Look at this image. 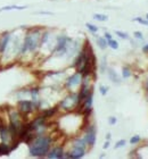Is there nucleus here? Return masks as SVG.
I'll use <instances>...</instances> for the list:
<instances>
[{
	"instance_id": "nucleus-5",
	"label": "nucleus",
	"mask_w": 148,
	"mask_h": 159,
	"mask_svg": "<svg viewBox=\"0 0 148 159\" xmlns=\"http://www.w3.org/2000/svg\"><path fill=\"white\" fill-rule=\"evenodd\" d=\"M84 154H86V148L80 145H73V150L71 152H66V154H64V158L79 159L82 158Z\"/></svg>"
},
{
	"instance_id": "nucleus-22",
	"label": "nucleus",
	"mask_w": 148,
	"mask_h": 159,
	"mask_svg": "<svg viewBox=\"0 0 148 159\" xmlns=\"http://www.w3.org/2000/svg\"><path fill=\"white\" fill-rule=\"evenodd\" d=\"M125 144V140H120L116 142L115 144V149H117V148H121V147H123V145Z\"/></svg>"
},
{
	"instance_id": "nucleus-28",
	"label": "nucleus",
	"mask_w": 148,
	"mask_h": 159,
	"mask_svg": "<svg viewBox=\"0 0 148 159\" xmlns=\"http://www.w3.org/2000/svg\"><path fill=\"white\" fill-rule=\"evenodd\" d=\"M108 147H109V141H106V142H105V144H104V147H103V148H104V149H107Z\"/></svg>"
},
{
	"instance_id": "nucleus-24",
	"label": "nucleus",
	"mask_w": 148,
	"mask_h": 159,
	"mask_svg": "<svg viewBox=\"0 0 148 159\" xmlns=\"http://www.w3.org/2000/svg\"><path fill=\"white\" fill-rule=\"evenodd\" d=\"M134 37H137V39H143V33L139 32V31H136L134 32Z\"/></svg>"
},
{
	"instance_id": "nucleus-29",
	"label": "nucleus",
	"mask_w": 148,
	"mask_h": 159,
	"mask_svg": "<svg viewBox=\"0 0 148 159\" xmlns=\"http://www.w3.org/2000/svg\"><path fill=\"white\" fill-rule=\"evenodd\" d=\"M106 139H107V140H109V139H111V134H109V133H108V134L106 135Z\"/></svg>"
},
{
	"instance_id": "nucleus-30",
	"label": "nucleus",
	"mask_w": 148,
	"mask_h": 159,
	"mask_svg": "<svg viewBox=\"0 0 148 159\" xmlns=\"http://www.w3.org/2000/svg\"><path fill=\"white\" fill-rule=\"evenodd\" d=\"M146 18H147V19H148V13H147V15H146Z\"/></svg>"
},
{
	"instance_id": "nucleus-2",
	"label": "nucleus",
	"mask_w": 148,
	"mask_h": 159,
	"mask_svg": "<svg viewBox=\"0 0 148 159\" xmlns=\"http://www.w3.org/2000/svg\"><path fill=\"white\" fill-rule=\"evenodd\" d=\"M40 40H41V35L39 33V30L38 28L31 30L29 33H26V35L24 37V41L19 49V54L24 55L28 51L34 52L37 50V48L40 46Z\"/></svg>"
},
{
	"instance_id": "nucleus-17",
	"label": "nucleus",
	"mask_w": 148,
	"mask_h": 159,
	"mask_svg": "<svg viewBox=\"0 0 148 159\" xmlns=\"http://www.w3.org/2000/svg\"><path fill=\"white\" fill-rule=\"evenodd\" d=\"M93 18L97 19V21H100V22H105V21H107V19H108V17H107L106 15L95 14V15H93Z\"/></svg>"
},
{
	"instance_id": "nucleus-19",
	"label": "nucleus",
	"mask_w": 148,
	"mask_h": 159,
	"mask_svg": "<svg viewBox=\"0 0 148 159\" xmlns=\"http://www.w3.org/2000/svg\"><path fill=\"white\" fill-rule=\"evenodd\" d=\"M140 140H141V138L139 135H134V136H132L131 139H130V143L131 144H137L138 142H140Z\"/></svg>"
},
{
	"instance_id": "nucleus-27",
	"label": "nucleus",
	"mask_w": 148,
	"mask_h": 159,
	"mask_svg": "<svg viewBox=\"0 0 148 159\" xmlns=\"http://www.w3.org/2000/svg\"><path fill=\"white\" fill-rule=\"evenodd\" d=\"M143 51L145 52V54H148V44H146V46L143 48Z\"/></svg>"
},
{
	"instance_id": "nucleus-16",
	"label": "nucleus",
	"mask_w": 148,
	"mask_h": 159,
	"mask_svg": "<svg viewBox=\"0 0 148 159\" xmlns=\"http://www.w3.org/2000/svg\"><path fill=\"white\" fill-rule=\"evenodd\" d=\"M122 76L124 77V79H128V77H130L131 76V70H130L129 67H123L122 68Z\"/></svg>"
},
{
	"instance_id": "nucleus-3",
	"label": "nucleus",
	"mask_w": 148,
	"mask_h": 159,
	"mask_svg": "<svg viewBox=\"0 0 148 159\" xmlns=\"http://www.w3.org/2000/svg\"><path fill=\"white\" fill-rule=\"evenodd\" d=\"M34 103L31 100H19L17 103V110L23 115H28L34 110Z\"/></svg>"
},
{
	"instance_id": "nucleus-4",
	"label": "nucleus",
	"mask_w": 148,
	"mask_h": 159,
	"mask_svg": "<svg viewBox=\"0 0 148 159\" xmlns=\"http://www.w3.org/2000/svg\"><path fill=\"white\" fill-rule=\"evenodd\" d=\"M89 147H92L96 142V127L95 125H88L86 128V135L83 138Z\"/></svg>"
},
{
	"instance_id": "nucleus-6",
	"label": "nucleus",
	"mask_w": 148,
	"mask_h": 159,
	"mask_svg": "<svg viewBox=\"0 0 148 159\" xmlns=\"http://www.w3.org/2000/svg\"><path fill=\"white\" fill-rule=\"evenodd\" d=\"M64 149L63 147H54L52 149H49L47 154V158H64Z\"/></svg>"
},
{
	"instance_id": "nucleus-11",
	"label": "nucleus",
	"mask_w": 148,
	"mask_h": 159,
	"mask_svg": "<svg viewBox=\"0 0 148 159\" xmlns=\"http://www.w3.org/2000/svg\"><path fill=\"white\" fill-rule=\"evenodd\" d=\"M57 112H58V107L49 108V109H47V110H45V112H42V116H43L47 119V118H50V117L54 116V115H55Z\"/></svg>"
},
{
	"instance_id": "nucleus-15",
	"label": "nucleus",
	"mask_w": 148,
	"mask_h": 159,
	"mask_svg": "<svg viewBox=\"0 0 148 159\" xmlns=\"http://www.w3.org/2000/svg\"><path fill=\"white\" fill-rule=\"evenodd\" d=\"M107 46H108V47H111L112 49L116 50V49L119 48V43H117V41H115V40L111 39V40H107Z\"/></svg>"
},
{
	"instance_id": "nucleus-9",
	"label": "nucleus",
	"mask_w": 148,
	"mask_h": 159,
	"mask_svg": "<svg viewBox=\"0 0 148 159\" xmlns=\"http://www.w3.org/2000/svg\"><path fill=\"white\" fill-rule=\"evenodd\" d=\"M84 60H86V51H84V49H83V50L79 54V56H78V58L75 59V61H74V67L79 70L80 68L82 67V65L84 64Z\"/></svg>"
},
{
	"instance_id": "nucleus-14",
	"label": "nucleus",
	"mask_w": 148,
	"mask_h": 159,
	"mask_svg": "<svg viewBox=\"0 0 148 159\" xmlns=\"http://www.w3.org/2000/svg\"><path fill=\"white\" fill-rule=\"evenodd\" d=\"M97 43H98V46L100 47V49H106L107 48V40L105 37H98Z\"/></svg>"
},
{
	"instance_id": "nucleus-1",
	"label": "nucleus",
	"mask_w": 148,
	"mask_h": 159,
	"mask_svg": "<svg viewBox=\"0 0 148 159\" xmlns=\"http://www.w3.org/2000/svg\"><path fill=\"white\" fill-rule=\"evenodd\" d=\"M51 143H52V139L49 135H43V134H39L35 135V138L31 141L30 143V156L31 157H38V158H42L46 157L48 151L50 149Z\"/></svg>"
},
{
	"instance_id": "nucleus-8",
	"label": "nucleus",
	"mask_w": 148,
	"mask_h": 159,
	"mask_svg": "<svg viewBox=\"0 0 148 159\" xmlns=\"http://www.w3.org/2000/svg\"><path fill=\"white\" fill-rule=\"evenodd\" d=\"M10 40V33L6 32L2 34V39L0 40V55H5L6 50L8 48V43Z\"/></svg>"
},
{
	"instance_id": "nucleus-12",
	"label": "nucleus",
	"mask_w": 148,
	"mask_h": 159,
	"mask_svg": "<svg viewBox=\"0 0 148 159\" xmlns=\"http://www.w3.org/2000/svg\"><path fill=\"white\" fill-rule=\"evenodd\" d=\"M107 72H108V77L111 79L112 82H114V83H120V79H119V76H117V74H116L114 70H112V68H108Z\"/></svg>"
},
{
	"instance_id": "nucleus-18",
	"label": "nucleus",
	"mask_w": 148,
	"mask_h": 159,
	"mask_svg": "<svg viewBox=\"0 0 148 159\" xmlns=\"http://www.w3.org/2000/svg\"><path fill=\"white\" fill-rule=\"evenodd\" d=\"M86 26L88 28V30L90 31V32H92V33H97L98 32V28L96 26V25H92V24H90V23H87L86 24Z\"/></svg>"
},
{
	"instance_id": "nucleus-23",
	"label": "nucleus",
	"mask_w": 148,
	"mask_h": 159,
	"mask_svg": "<svg viewBox=\"0 0 148 159\" xmlns=\"http://www.w3.org/2000/svg\"><path fill=\"white\" fill-rule=\"evenodd\" d=\"M133 21H137L140 24H143V25H148V19H143V18H134Z\"/></svg>"
},
{
	"instance_id": "nucleus-25",
	"label": "nucleus",
	"mask_w": 148,
	"mask_h": 159,
	"mask_svg": "<svg viewBox=\"0 0 148 159\" xmlns=\"http://www.w3.org/2000/svg\"><path fill=\"white\" fill-rule=\"evenodd\" d=\"M108 122H109V124H111V125H114V124H116V118H115V117H109Z\"/></svg>"
},
{
	"instance_id": "nucleus-7",
	"label": "nucleus",
	"mask_w": 148,
	"mask_h": 159,
	"mask_svg": "<svg viewBox=\"0 0 148 159\" xmlns=\"http://www.w3.org/2000/svg\"><path fill=\"white\" fill-rule=\"evenodd\" d=\"M81 80H82V75L80 74L79 72H76L75 74H73L69 80H67V82H66V88L71 89V88H74V86L79 85L80 83L82 82Z\"/></svg>"
},
{
	"instance_id": "nucleus-20",
	"label": "nucleus",
	"mask_w": 148,
	"mask_h": 159,
	"mask_svg": "<svg viewBox=\"0 0 148 159\" xmlns=\"http://www.w3.org/2000/svg\"><path fill=\"white\" fill-rule=\"evenodd\" d=\"M116 35H119L120 37H122V39H129V35L126 34V33L124 32H121V31H115Z\"/></svg>"
},
{
	"instance_id": "nucleus-21",
	"label": "nucleus",
	"mask_w": 148,
	"mask_h": 159,
	"mask_svg": "<svg viewBox=\"0 0 148 159\" xmlns=\"http://www.w3.org/2000/svg\"><path fill=\"white\" fill-rule=\"evenodd\" d=\"M99 89H100V93H102L103 96H106L107 91H108V88H107V86H104V85H100V86H99Z\"/></svg>"
},
{
	"instance_id": "nucleus-13",
	"label": "nucleus",
	"mask_w": 148,
	"mask_h": 159,
	"mask_svg": "<svg viewBox=\"0 0 148 159\" xmlns=\"http://www.w3.org/2000/svg\"><path fill=\"white\" fill-rule=\"evenodd\" d=\"M26 6H16V5H12V6H5L2 8H0V13L4 11V10H13V9H17V10H22L25 9Z\"/></svg>"
},
{
	"instance_id": "nucleus-26",
	"label": "nucleus",
	"mask_w": 148,
	"mask_h": 159,
	"mask_svg": "<svg viewBox=\"0 0 148 159\" xmlns=\"http://www.w3.org/2000/svg\"><path fill=\"white\" fill-rule=\"evenodd\" d=\"M104 35H105V39H106V40H111L112 39V35H111V33H108V32H106L105 33V34H104Z\"/></svg>"
},
{
	"instance_id": "nucleus-10",
	"label": "nucleus",
	"mask_w": 148,
	"mask_h": 159,
	"mask_svg": "<svg viewBox=\"0 0 148 159\" xmlns=\"http://www.w3.org/2000/svg\"><path fill=\"white\" fill-rule=\"evenodd\" d=\"M12 147L9 143H5V142H0V156H8L12 152Z\"/></svg>"
}]
</instances>
